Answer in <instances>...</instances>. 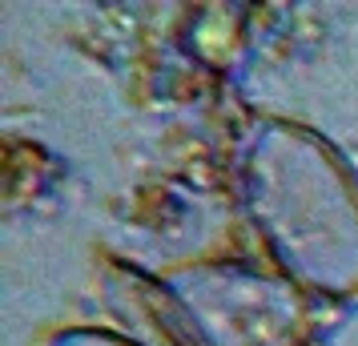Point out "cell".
Returning a JSON list of instances; mask_svg holds the SVG:
<instances>
[{"label": "cell", "instance_id": "6da1fadb", "mask_svg": "<svg viewBox=\"0 0 358 346\" xmlns=\"http://www.w3.org/2000/svg\"><path fill=\"white\" fill-rule=\"evenodd\" d=\"M242 194L278 266L326 298L358 294V178L310 129L266 121L242 149Z\"/></svg>", "mask_w": 358, "mask_h": 346}, {"label": "cell", "instance_id": "7a4b0ae2", "mask_svg": "<svg viewBox=\"0 0 358 346\" xmlns=\"http://www.w3.org/2000/svg\"><path fill=\"white\" fill-rule=\"evenodd\" d=\"M169 326L185 346H298L306 310L290 282L242 266H201L165 282Z\"/></svg>", "mask_w": 358, "mask_h": 346}, {"label": "cell", "instance_id": "3957f363", "mask_svg": "<svg viewBox=\"0 0 358 346\" xmlns=\"http://www.w3.org/2000/svg\"><path fill=\"white\" fill-rule=\"evenodd\" d=\"M49 346H133L121 334H105V330H61L52 334Z\"/></svg>", "mask_w": 358, "mask_h": 346}]
</instances>
